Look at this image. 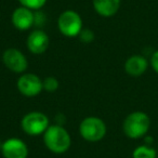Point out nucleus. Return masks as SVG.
Masks as SVG:
<instances>
[{
  "mask_svg": "<svg viewBox=\"0 0 158 158\" xmlns=\"http://www.w3.org/2000/svg\"><path fill=\"white\" fill-rule=\"evenodd\" d=\"M44 143L50 152L63 154L69 149L72 138L68 131L61 125H51L44 133Z\"/></svg>",
  "mask_w": 158,
  "mask_h": 158,
  "instance_id": "nucleus-1",
  "label": "nucleus"
},
{
  "mask_svg": "<svg viewBox=\"0 0 158 158\" xmlns=\"http://www.w3.org/2000/svg\"><path fill=\"white\" fill-rule=\"evenodd\" d=\"M151 127V118L144 112H132L125 118L123 123V133L130 139H140L148 132Z\"/></svg>",
  "mask_w": 158,
  "mask_h": 158,
  "instance_id": "nucleus-2",
  "label": "nucleus"
},
{
  "mask_svg": "<svg viewBox=\"0 0 158 158\" xmlns=\"http://www.w3.org/2000/svg\"><path fill=\"white\" fill-rule=\"evenodd\" d=\"M106 131L107 128L105 123L99 117H86L79 125V133L84 140L88 142H100L104 139Z\"/></svg>",
  "mask_w": 158,
  "mask_h": 158,
  "instance_id": "nucleus-3",
  "label": "nucleus"
},
{
  "mask_svg": "<svg viewBox=\"0 0 158 158\" xmlns=\"http://www.w3.org/2000/svg\"><path fill=\"white\" fill-rule=\"evenodd\" d=\"M49 118L41 112H29L21 120L22 130L31 136L41 135L49 128Z\"/></svg>",
  "mask_w": 158,
  "mask_h": 158,
  "instance_id": "nucleus-4",
  "label": "nucleus"
},
{
  "mask_svg": "<svg viewBox=\"0 0 158 158\" xmlns=\"http://www.w3.org/2000/svg\"><path fill=\"white\" fill-rule=\"evenodd\" d=\"M57 28L65 37H77L82 29L81 16L74 10H66L57 19Z\"/></svg>",
  "mask_w": 158,
  "mask_h": 158,
  "instance_id": "nucleus-5",
  "label": "nucleus"
},
{
  "mask_svg": "<svg viewBox=\"0 0 158 158\" xmlns=\"http://www.w3.org/2000/svg\"><path fill=\"white\" fill-rule=\"evenodd\" d=\"M16 87L21 94L26 98L37 97L44 90L42 80L40 77L31 73H24L21 75L16 82Z\"/></svg>",
  "mask_w": 158,
  "mask_h": 158,
  "instance_id": "nucleus-6",
  "label": "nucleus"
},
{
  "mask_svg": "<svg viewBox=\"0 0 158 158\" xmlns=\"http://www.w3.org/2000/svg\"><path fill=\"white\" fill-rule=\"evenodd\" d=\"M2 62L8 69L16 74H24L28 67L26 56L15 48H9L2 53Z\"/></svg>",
  "mask_w": 158,
  "mask_h": 158,
  "instance_id": "nucleus-7",
  "label": "nucleus"
},
{
  "mask_svg": "<svg viewBox=\"0 0 158 158\" xmlns=\"http://www.w3.org/2000/svg\"><path fill=\"white\" fill-rule=\"evenodd\" d=\"M0 152L5 158H27L28 156L27 144L19 138H10L2 142Z\"/></svg>",
  "mask_w": 158,
  "mask_h": 158,
  "instance_id": "nucleus-8",
  "label": "nucleus"
},
{
  "mask_svg": "<svg viewBox=\"0 0 158 158\" xmlns=\"http://www.w3.org/2000/svg\"><path fill=\"white\" fill-rule=\"evenodd\" d=\"M26 44L29 52L36 55H40L48 50L50 39L46 31H44L42 29H35L28 35Z\"/></svg>",
  "mask_w": 158,
  "mask_h": 158,
  "instance_id": "nucleus-9",
  "label": "nucleus"
},
{
  "mask_svg": "<svg viewBox=\"0 0 158 158\" xmlns=\"http://www.w3.org/2000/svg\"><path fill=\"white\" fill-rule=\"evenodd\" d=\"M13 26L19 31H28L35 25V12L23 6L16 8L11 16Z\"/></svg>",
  "mask_w": 158,
  "mask_h": 158,
  "instance_id": "nucleus-10",
  "label": "nucleus"
},
{
  "mask_svg": "<svg viewBox=\"0 0 158 158\" xmlns=\"http://www.w3.org/2000/svg\"><path fill=\"white\" fill-rule=\"evenodd\" d=\"M148 61L142 55H132L125 62V70L128 75L133 77H139L147 70Z\"/></svg>",
  "mask_w": 158,
  "mask_h": 158,
  "instance_id": "nucleus-11",
  "label": "nucleus"
},
{
  "mask_svg": "<svg viewBox=\"0 0 158 158\" xmlns=\"http://www.w3.org/2000/svg\"><path fill=\"white\" fill-rule=\"evenodd\" d=\"M93 8L99 15L110 18L118 12L120 0H93Z\"/></svg>",
  "mask_w": 158,
  "mask_h": 158,
  "instance_id": "nucleus-12",
  "label": "nucleus"
},
{
  "mask_svg": "<svg viewBox=\"0 0 158 158\" xmlns=\"http://www.w3.org/2000/svg\"><path fill=\"white\" fill-rule=\"evenodd\" d=\"M156 149L148 145H140L132 153V158H156Z\"/></svg>",
  "mask_w": 158,
  "mask_h": 158,
  "instance_id": "nucleus-13",
  "label": "nucleus"
},
{
  "mask_svg": "<svg viewBox=\"0 0 158 158\" xmlns=\"http://www.w3.org/2000/svg\"><path fill=\"white\" fill-rule=\"evenodd\" d=\"M42 86H44V90L47 92H54L59 89L60 82L55 77L49 76L42 80Z\"/></svg>",
  "mask_w": 158,
  "mask_h": 158,
  "instance_id": "nucleus-14",
  "label": "nucleus"
},
{
  "mask_svg": "<svg viewBox=\"0 0 158 158\" xmlns=\"http://www.w3.org/2000/svg\"><path fill=\"white\" fill-rule=\"evenodd\" d=\"M18 1L21 6L31 10H35V11L40 10L47 2V0H18Z\"/></svg>",
  "mask_w": 158,
  "mask_h": 158,
  "instance_id": "nucleus-15",
  "label": "nucleus"
},
{
  "mask_svg": "<svg viewBox=\"0 0 158 158\" xmlns=\"http://www.w3.org/2000/svg\"><path fill=\"white\" fill-rule=\"evenodd\" d=\"M79 39H80V41L84 42V44H90V42H92L93 40H94V33H93L91 29L89 28H82L81 31H80V34L78 35Z\"/></svg>",
  "mask_w": 158,
  "mask_h": 158,
  "instance_id": "nucleus-16",
  "label": "nucleus"
},
{
  "mask_svg": "<svg viewBox=\"0 0 158 158\" xmlns=\"http://www.w3.org/2000/svg\"><path fill=\"white\" fill-rule=\"evenodd\" d=\"M44 23H46V14L37 10V12H35V24L40 26V25H44Z\"/></svg>",
  "mask_w": 158,
  "mask_h": 158,
  "instance_id": "nucleus-17",
  "label": "nucleus"
},
{
  "mask_svg": "<svg viewBox=\"0 0 158 158\" xmlns=\"http://www.w3.org/2000/svg\"><path fill=\"white\" fill-rule=\"evenodd\" d=\"M149 62H151V66L154 69V72H155L156 74H158V50H156L155 52L152 54L151 61Z\"/></svg>",
  "mask_w": 158,
  "mask_h": 158,
  "instance_id": "nucleus-18",
  "label": "nucleus"
},
{
  "mask_svg": "<svg viewBox=\"0 0 158 158\" xmlns=\"http://www.w3.org/2000/svg\"><path fill=\"white\" fill-rule=\"evenodd\" d=\"M1 147H2V142L0 141V151H1Z\"/></svg>",
  "mask_w": 158,
  "mask_h": 158,
  "instance_id": "nucleus-19",
  "label": "nucleus"
}]
</instances>
